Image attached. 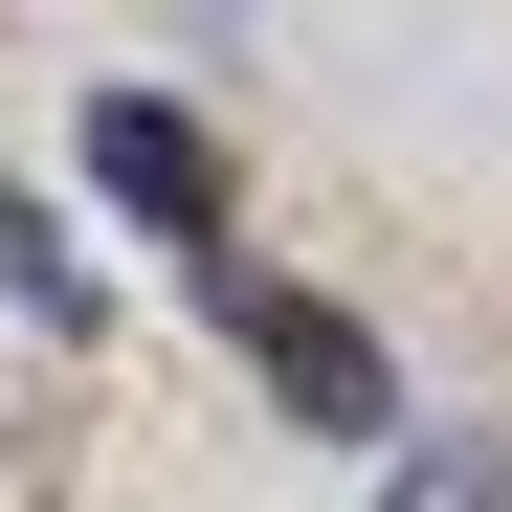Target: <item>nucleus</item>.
I'll use <instances>...</instances> for the list:
<instances>
[{
	"mask_svg": "<svg viewBox=\"0 0 512 512\" xmlns=\"http://www.w3.org/2000/svg\"><path fill=\"white\" fill-rule=\"evenodd\" d=\"M201 290H223V334H245V379H268V401L312 423V446H401V357H379V334L334 312V290H268L245 245H223Z\"/></svg>",
	"mask_w": 512,
	"mask_h": 512,
	"instance_id": "f257e3e1",
	"label": "nucleus"
},
{
	"mask_svg": "<svg viewBox=\"0 0 512 512\" xmlns=\"http://www.w3.org/2000/svg\"><path fill=\"white\" fill-rule=\"evenodd\" d=\"M90 179H112L156 245H201V268H223V134H201L179 90H90Z\"/></svg>",
	"mask_w": 512,
	"mask_h": 512,
	"instance_id": "f03ea898",
	"label": "nucleus"
},
{
	"mask_svg": "<svg viewBox=\"0 0 512 512\" xmlns=\"http://www.w3.org/2000/svg\"><path fill=\"white\" fill-rule=\"evenodd\" d=\"M379 512H512V446H490V423H468V446H446V423H423V446L379 468Z\"/></svg>",
	"mask_w": 512,
	"mask_h": 512,
	"instance_id": "20e7f679",
	"label": "nucleus"
},
{
	"mask_svg": "<svg viewBox=\"0 0 512 512\" xmlns=\"http://www.w3.org/2000/svg\"><path fill=\"white\" fill-rule=\"evenodd\" d=\"M0 312H23V334H112V290H90V245H67L23 179H0Z\"/></svg>",
	"mask_w": 512,
	"mask_h": 512,
	"instance_id": "7ed1b4c3",
	"label": "nucleus"
}]
</instances>
